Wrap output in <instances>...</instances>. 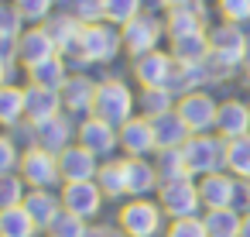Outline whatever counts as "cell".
<instances>
[{"instance_id":"6da1fadb","label":"cell","mask_w":250,"mask_h":237,"mask_svg":"<svg viewBox=\"0 0 250 237\" xmlns=\"http://www.w3.org/2000/svg\"><path fill=\"white\" fill-rule=\"evenodd\" d=\"M243 62H247V35H243V28L229 24V21L209 28V59H206V66L212 72V83L233 76Z\"/></svg>"},{"instance_id":"7a4b0ae2","label":"cell","mask_w":250,"mask_h":237,"mask_svg":"<svg viewBox=\"0 0 250 237\" xmlns=\"http://www.w3.org/2000/svg\"><path fill=\"white\" fill-rule=\"evenodd\" d=\"M165 210L158 199H127L120 210H117V227L120 234L127 237H165L168 223H165Z\"/></svg>"},{"instance_id":"3957f363","label":"cell","mask_w":250,"mask_h":237,"mask_svg":"<svg viewBox=\"0 0 250 237\" xmlns=\"http://www.w3.org/2000/svg\"><path fill=\"white\" fill-rule=\"evenodd\" d=\"M134 107H137V96L134 90L110 76V79H100V90H96V103H93V117H103L106 124L113 127H124L130 117H134Z\"/></svg>"},{"instance_id":"277c9868","label":"cell","mask_w":250,"mask_h":237,"mask_svg":"<svg viewBox=\"0 0 250 237\" xmlns=\"http://www.w3.org/2000/svg\"><path fill=\"white\" fill-rule=\"evenodd\" d=\"M124 52V35L120 28L100 21V24H83L79 35V59L86 66H106Z\"/></svg>"},{"instance_id":"5b68a950","label":"cell","mask_w":250,"mask_h":237,"mask_svg":"<svg viewBox=\"0 0 250 237\" xmlns=\"http://www.w3.org/2000/svg\"><path fill=\"white\" fill-rule=\"evenodd\" d=\"M158 203L165 210L168 220H185V216H202V196H199V179H175V182H161L158 189Z\"/></svg>"},{"instance_id":"8992f818","label":"cell","mask_w":250,"mask_h":237,"mask_svg":"<svg viewBox=\"0 0 250 237\" xmlns=\"http://www.w3.org/2000/svg\"><path fill=\"white\" fill-rule=\"evenodd\" d=\"M182 151H185L192 179H202V175H212V172H226V141L219 134H192Z\"/></svg>"},{"instance_id":"52a82bcc","label":"cell","mask_w":250,"mask_h":237,"mask_svg":"<svg viewBox=\"0 0 250 237\" xmlns=\"http://www.w3.org/2000/svg\"><path fill=\"white\" fill-rule=\"evenodd\" d=\"M199 196L206 210H240V203H247V189L243 179H236L233 172H212L199 179Z\"/></svg>"},{"instance_id":"ba28073f","label":"cell","mask_w":250,"mask_h":237,"mask_svg":"<svg viewBox=\"0 0 250 237\" xmlns=\"http://www.w3.org/2000/svg\"><path fill=\"white\" fill-rule=\"evenodd\" d=\"M120 35H124V52H127L130 59H141V55H147V52H158L161 38H168L165 21H161L158 14H151V11H144V14H137L130 24H124Z\"/></svg>"},{"instance_id":"9c48e42d","label":"cell","mask_w":250,"mask_h":237,"mask_svg":"<svg viewBox=\"0 0 250 237\" xmlns=\"http://www.w3.org/2000/svg\"><path fill=\"white\" fill-rule=\"evenodd\" d=\"M21 179L28 182V189H59L62 186V172H59V155L45 151V148H28L21 155L18 165Z\"/></svg>"},{"instance_id":"30bf717a","label":"cell","mask_w":250,"mask_h":237,"mask_svg":"<svg viewBox=\"0 0 250 237\" xmlns=\"http://www.w3.org/2000/svg\"><path fill=\"white\" fill-rule=\"evenodd\" d=\"M175 114L188 124V131H192V134H209V131H216V114H219V103L212 100V93L195 90V93L178 96Z\"/></svg>"},{"instance_id":"8fae6325","label":"cell","mask_w":250,"mask_h":237,"mask_svg":"<svg viewBox=\"0 0 250 237\" xmlns=\"http://www.w3.org/2000/svg\"><path fill=\"white\" fill-rule=\"evenodd\" d=\"M120 131V151L124 158H151L158 155V134H154V120L144 114H134Z\"/></svg>"},{"instance_id":"7c38bea8","label":"cell","mask_w":250,"mask_h":237,"mask_svg":"<svg viewBox=\"0 0 250 237\" xmlns=\"http://www.w3.org/2000/svg\"><path fill=\"white\" fill-rule=\"evenodd\" d=\"M59 196H62V210H69V213H76L83 220H96L103 213V203H106L103 189L96 186V179L93 182H65L59 189Z\"/></svg>"},{"instance_id":"4fadbf2b","label":"cell","mask_w":250,"mask_h":237,"mask_svg":"<svg viewBox=\"0 0 250 237\" xmlns=\"http://www.w3.org/2000/svg\"><path fill=\"white\" fill-rule=\"evenodd\" d=\"M83 148H89L100 162L113 158V151L120 148V131L113 124H106L103 117H83L79 120V138H76Z\"/></svg>"},{"instance_id":"5bb4252c","label":"cell","mask_w":250,"mask_h":237,"mask_svg":"<svg viewBox=\"0 0 250 237\" xmlns=\"http://www.w3.org/2000/svg\"><path fill=\"white\" fill-rule=\"evenodd\" d=\"M96 90L100 83L86 72H72L62 86V107L69 117H93V103H96Z\"/></svg>"},{"instance_id":"9a60e30c","label":"cell","mask_w":250,"mask_h":237,"mask_svg":"<svg viewBox=\"0 0 250 237\" xmlns=\"http://www.w3.org/2000/svg\"><path fill=\"white\" fill-rule=\"evenodd\" d=\"M55 55H59V45H55V38L48 35L45 24L24 28V35L18 38V62H21L24 69H31V66H38V62H48V59H55Z\"/></svg>"},{"instance_id":"2e32d148","label":"cell","mask_w":250,"mask_h":237,"mask_svg":"<svg viewBox=\"0 0 250 237\" xmlns=\"http://www.w3.org/2000/svg\"><path fill=\"white\" fill-rule=\"evenodd\" d=\"M171 69H175V55L161 48L134 59V79L141 83V90H168Z\"/></svg>"},{"instance_id":"e0dca14e","label":"cell","mask_w":250,"mask_h":237,"mask_svg":"<svg viewBox=\"0 0 250 237\" xmlns=\"http://www.w3.org/2000/svg\"><path fill=\"white\" fill-rule=\"evenodd\" d=\"M100 158L89 151V148H83L79 141L76 144H69L62 155H59V172H62V186L65 182H93L96 179V172H100Z\"/></svg>"},{"instance_id":"ac0fdd59","label":"cell","mask_w":250,"mask_h":237,"mask_svg":"<svg viewBox=\"0 0 250 237\" xmlns=\"http://www.w3.org/2000/svg\"><path fill=\"white\" fill-rule=\"evenodd\" d=\"M76 138H79V127L72 124L69 114H59V117H52V120H45V124H35V141H38V148H45V151H52V155H62L69 144H76Z\"/></svg>"},{"instance_id":"d6986e66","label":"cell","mask_w":250,"mask_h":237,"mask_svg":"<svg viewBox=\"0 0 250 237\" xmlns=\"http://www.w3.org/2000/svg\"><path fill=\"white\" fill-rule=\"evenodd\" d=\"M206 21H209V7H206V0H195V4H188V7H175V11H168V14H165L168 42L206 31Z\"/></svg>"},{"instance_id":"ffe728a7","label":"cell","mask_w":250,"mask_h":237,"mask_svg":"<svg viewBox=\"0 0 250 237\" xmlns=\"http://www.w3.org/2000/svg\"><path fill=\"white\" fill-rule=\"evenodd\" d=\"M216 134L223 141H236L243 134H250V103L229 96L219 103V114H216Z\"/></svg>"},{"instance_id":"44dd1931","label":"cell","mask_w":250,"mask_h":237,"mask_svg":"<svg viewBox=\"0 0 250 237\" xmlns=\"http://www.w3.org/2000/svg\"><path fill=\"white\" fill-rule=\"evenodd\" d=\"M124 175H127L130 199H144V196L161 189V175H158L154 162H147V158H124Z\"/></svg>"},{"instance_id":"7402d4cb","label":"cell","mask_w":250,"mask_h":237,"mask_svg":"<svg viewBox=\"0 0 250 237\" xmlns=\"http://www.w3.org/2000/svg\"><path fill=\"white\" fill-rule=\"evenodd\" d=\"M59 114H65V107H62V90H48V86H31L28 83V120L31 124H45V120H52V117H59Z\"/></svg>"},{"instance_id":"603a6c76","label":"cell","mask_w":250,"mask_h":237,"mask_svg":"<svg viewBox=\"0 0 250 237\" xmlns=\"http://www.w3.org/2000/svg\"><path fill=\"white\" fill-rule=\"evenodd\" d=\"M28 86H14V83H7V86H0V127H18V124H24L28 117Z\"/></svg>"},{"instance_id":"cb8c5ba5","label":"cell","mask_w":250,"mask_h":237,"mask_svg":"<svg viewBox=\"0 0 250 237\" xmlns=\"http://www.w3.org/2000/svg\"><path fill=\"white\" fill-rule=\"evenodd\" d=\"M24 210L35 216V223L45 230L59 213H62V196L55 192V189H28V196H24Z\"/></svg>"},{"instance_id":"d4e9b609","label":"cell","mask_w":250,"mask_h":237,"mask_svg":"<svg viewBox=\"0 0 250 237\" xmlns=\"http://www.w3.org/2000/svg\"><path fill=\"white\" fill-rule=\"evenodd\" d=\"M154 134H158V151H161V148H185V144H188V138H192L188 124H185L175 110H171V114L154 117Z\"/></svg>"},{"instance_id":"484cf974","label":"cell","mask_w":250,"mask_h":237,"mask_svg":"<svg viewBox=\"0 0 250 237\" xmlns=\"http://www.w3.org/2000/svg\"><path fill=\"white\" fill-rule=\"evenodd\" d=\"M42 227L35 223V216L21 206H11V210H0V237H38Z\"/></svg>"},{"instance_id":"4316f807","label":"cell","mask_w":250,"mask_h":237,"mask_svg":"<svg viewBox=\"0 0 250 237\" xmlns=\"http://www.w3.org/2000/svg\"><path fill=\"white\" fill-rule=\"evenodd\" d=\"M69 76H72V72H69V62H65L62 55H55V59L38 62V66L28 69V83H31V86H48V90H62Z\"/></svg>"},{"instance_id":"83f0119b","label":"cell","mask_w":250,"mask_h":237,"mask_svg":"<svg viewBox=\"0 0 250 237\" xmlns=\"http://www.w3.org/2000/svg\"><path fill=\"white\" fill-rule=\"evenodd\" d=\"M96 186L103 189L106 199H124L127 196V175H124V158H106L96 172Z\"/></svg>"},{"instance_id":"f1b7e54d","label":"cell","mask_w":250,"mask_h":237,"mask_svg":"<svg viewBox=\"0 0 250 237\" xmlns=\"http://www.w3.org/2000/svg\"><path fill=\"white\" fill-rule=\"evenodd\" d=\"M202 220H206L209 237H240V230H243L240 210H206Z\"/></svg>"},{"instance_id":"f546056e","label":"cell","mask_w":250,"mask_h":237,"mask_svg":"<svg viewBox=\"0 0 250 237\" xmlns=\"http://www.w3.org/2000/svg\"><path fill=\"white\" fill-rule=\"evenodd\" d=\"M168 52L175 55V62H206V59H209V31L175 38Z\"/></svg>"},{"instance_id":"4dcf8cb0","label":"cell","mask_w":250,"mask_h":237,"mask_svg":"<svg viewBox=\"0 0 250 237\" xmlns=\"http://www.w3.org/2000/svg\"><path fill=\"white\" fill-rule=\"evenodd\" d=\"M154 168H158L161 182H175V179H188V175H192L182 148H161V151L154 155Z\"/></svg>"},{"instance_id":"1f68e13d","label":"cell","mask_w":250,"mask_h":237,"mask_svg":"<svg viewBox=\"0 0 250 237\" xmlns=\"http://www.w3.org/2000/svg\"><path fill=\"white\" fill-rule=\"evenodd\" d=\"M175 103H178V96L171 93V90H141L137 93V110L144 114V117H161V114H171L175 110Z\"/></svg>"},{"instance_id":"d6a6232c","label":"cell","mask_w":250,"mask_h":237,"mask_svg":"<svg viewBox=\"0 0 250 237\" xmlns=\"http://www.w3.org/2000/svg\"><path fill=\"white\" fill-rule=\"evenodd\" d=\"M226 172H233L236 179H250V134L226 141Z\"/></svg>"},{"instance_id":"836d02e7","label":"cell","mask_w":250,"mask_h":237,"mask_svg":"<svg viewBox=\"0 0 250 237\" xmlns=\"http://www.w3.org/2000/svg\"><path fill=\"white\" fill-rule=\"evenodd\" d=\"M86 234H89V220H83V216H76L69 210H62L45 227V237H86Z\"/></svg>"},{"instance_id":"e575fe53","label":"cell","mask_w":250,"mask_h":237,"mask_svg":"<svg viewBox=\"0 0 250 237\" xmlns=\"http://www.w3.org/2000/svg\"><path fill=\"white\" fill-rule=\"evenodd\" d=\"M103 7H106V24L124 28L137 14H144V0H103Z\"/></svg>"},{"instance_id":"d590c367","label":"cell","mask_w":250,"mask_h":237,"mask_svg":"<svg viewBox=\"0 0 250 237\" xmlns=\"http://www.w3.org/2000/svg\"><path fill=\"white\" fill-rule=\"evenodd\" d=\"M28 196V182L21 179V172H7L0 175V210H11V206H21Z\"/></svg>"},{"instance_id":"8d00e7d4","label":"cell","mask_w":250,"mask_h":237,"mask_svg":"<svg viewBox=\"0 0 250 237\" xmlns=\"http://www.w3.org/2000/svg\"><path fill=\"white\" fill-rule=\"evenodd\" d=\"M11 4L18 7V14L24 18V24H45L52 18L55 0H11Z\"/></svg>"},{"instance_id":"74e56055","label":"cell","mask_w":250,"mask_h":237,"mask_svg":"<svg viewBox=\"0 0 250 237\" xmlns=\"http://www.w3.org/2000/svg\"><path fill=\"white\" fill-rule=\"evenodd\" d=\"M69 14H76L83 24H100L106 21V7H103V0H69Z\"/></svg>"},{"instance_id":"f35d334b","label":"cell","mask_w":250,"mask_h":237,"mask_svg":"<svg viewBox=\"0 0 250 237\" xmlns=\"http://www.w3.org/2000/svg\"><path fill=\"white\" fill-rule=\"evenodd\" d=\"M216 11L229 24H250V0H216Z\"/></svg>"},{"instance_id":"ab89813d","label":"cell","mask_w":250,"mask_h":237,"mask_svg":"<svg viewBox=\"0 0 250 237\" xmlns=\"http://www.w3.org/2000/svg\"><path fill=\"white\" fill-rule=\"evenodd\" d=\"M165 237H209L202 216H185V220H168Z\"/></svg>"},{"instance_id":"60d3db41","label":"cell","mask_w":250,"mask_h":237,"mask_svg":"<svg viewBox=\"0 0 250 237\" xmlns=\"http://www.w3.org/2000/svg\"><path fill=\"white\" fill-rule=\"evenodd\" d=\"M21 148H18V141L11 138V134H0V175H7V172H18V165H21Z\"/></svg>"},{"instance_id":"b9f144b4","label":"cell","mask_w":250,"mask_h":237,"mask_svg":"<svg viewBox=\"0 0 250 237\" xmlns=\"http://www.w3.org/2000/svg\"><path fill=\"white\" fill-rule=\"evenodd\" d=\"M0 35H11V38L24 35V18L18 14L14 4H0Z\"/></svg>"},{"instance_id":"7bdbcfd3","label":"cell","mask_w":250,"mask_h":237,"mask_svg":"<svg viewBox=\"0 0 250 237\" xmlns=\"http://www.w3.org/2000/svg\"><path fill=\"white\" fill-rule=\"evenodd\" d=\"M0 59H4L7 66H14V62H18V38L0 35Z\"/></svg>"},{"instance_id":"ee69618b","label":"cell","mask_w":250,"mask_h":237,"mask_svg":"<svg viewBox=\"0 0 250 237\" xmlns=\"http://www.w3.org/2000/svg\"><path fill=\"white\" fill-rule=\"evenodd\" d=\"M86 237H120V227H106V223H93Z\"/></svg>"},{"instance_id":"f6af8a7d","label":"cell","mask_w":250,"mask_h":237,"mask_svg":"<svg viewBox=\"0 0 250 237\" xmlns=\"http://www.w3.org/2000/svg\"><path fill=\"white\" fill-rule=\"evenodd\" d=\"M161 4H165L168 11H175V7H188V4H195V0H161Z\"/></svg>"},{"instance_id":"bcb514c9","label":"cell","mask_w":250,"mask_h":237,"mask_svg":"<svg viewBox=\"0 0 250 237\" xmlns=\"http://www.w3.org/2000/svg\"><path fill=\"white\" fill-rule=\"evenodd\" d=\"M7 76H11V66L0 59V86H7Z\"/></svg>"},{"instance_id":"7dc6e473","label":"cell","mask_w":250,"mask_h":237,"mask_svg":"<svg viewBox=\"0 0 250 237\" xmlns=\"http://www.w3.org/2000/svg\"><path fill=\"white\" fill-rule=\"evenodd\" d=\"M240 237H250V210L243 213V230H240Z\"/></svg>"},{"instance_id":"c3c4849f","label":"cell","mask_w":250,"mask_h":237,"mask_svg":"<svg viewBox=\"0 0 250 237\" xmlns=\"http://www.w3.org/2000/svg\"><path fill=\"white\" fill-rule=\"evenodd\" d=\"M243 79H247V86H250V55H247V62H243Z\"/></svg>"},{"instance_id":"681fc988","label":"cell","mask_w":250,"mask_h":237,"mask_svg":"<svg viewBox=\"0 0 250 237\" xmlns=\"http://www.w3.org/2000/svg\"><path fill=\"white\" fill-rule=\"evenodd\" d=\"M243 189H247V203H250V179H247V182H243Z\"/></svg>"},{"instance_id":"f907efd6","label":"cell","mask_w":250,"mask_h":237,"mask_svg":"<svg viewBox=\"0 0 250 237\" xmlns=\"http://www.w3.org/2000/svg\"><path fill=\"white\" fill-rule=\"evenodd\" d=\"M247 55H250V35H247Z\"/></svg>"},{"instance_id":"816d5d0a","label":"cell","mask_w":250,"mask_h":237,"mask_svg":"<svg viewBox=\"0 0 250 237\" xmlns=\"http://www.w3.org/2000/svg\"><path fill=\"white\" fill-rule=\"evenodd\" d=\"M120 237H127V234H120Z\"/></svg>"},{"instance_id":"f5cc1de1","label":"cell","mask_w":250,"mask_h":237,"mask_svg":"<svg viewBox=\"0 0 250 237\" xmlns=\"http://www.w3.org/2000/svg\"><path fill=\"white\" fill-rule=\"evenodd\" d=\"M55 4H59V0H55Z\"/></svg>"}]
</instances>
